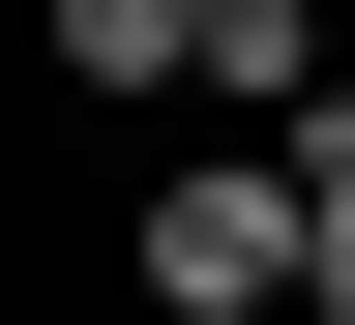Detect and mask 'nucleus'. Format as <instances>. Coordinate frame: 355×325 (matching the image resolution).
I'll return each mask as SVG.
<instances>
[{
  "instance_id": "nucleus-4",
  "label": "nucleus",
  "mask_w": 355,
  "mask_h": 325,
  "mask_svg": "<svg viewBox=\"0 0 355 325\" xmlns=\"http://www.w3.org/2000/svg\"><path fill=\"white\" fill-rule=\"evenodd\" d=\"M296 296H326V325H355V118H326V237H296Z\"/></svg>"
},
{
  "instance_id": "nucleus-3",
  "label": "nucleus",
  "mask_w": 355,
  "mask_h": 325,
  "mask_svg": "<svg viewBox=\"0 0 355 325\" xmlns=\"http://www.w3.org/2000/svg\"><path fill=\"white\" fill-rule=\"evenodd\" d=\"M60 89H207V0H60Z\"/></svg>"
},
{
  "instance_id": "nucleus-2",
  "label": "nucleus",
  "mask_w": 355,
  "mask_h": 325,
  "mask_svg": "<svg viewBox=\"0 0 355 325\" xmlns=\"http://www.w3.org/2000/svg\"><path fill=\"white\" fill-rule=\"evenodd\" d=\"M207 118H326V30L296 0H207Z\"/></svg>"
},
{
  "instance_id": "nucleus-1",
  "label": "nucleus",
  "mask_w": 355,
  "mask_h": 325,
  "mask_svg": "<svg viewBox=\"0 0 355 325\" xmlns=\"http://www.w3.org/2000/svg\"><path fill=\"white\" fill-rule=\"evenodd\" d=\"M296 237H326V118H266V148H178L119 266H148V325H266V296H296Z\"/></svg>"
}]
</instances>
